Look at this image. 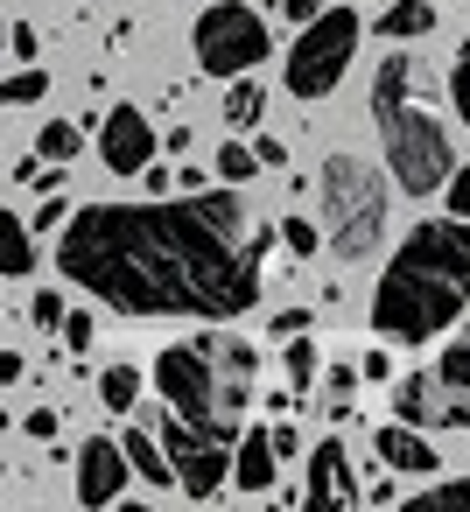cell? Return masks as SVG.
I'll list each match as a JSON object with an SVG mask.
<instances>
[{
    "mask_svg": "<svg viewBox=\"0 0 470 512\" xmlns=\"http://www.w3.org/2000/svg\"><path fill=\"white\" fill-rule=\"evenodd\" d=\"M267 246L274 225L225 183L162 204H85L57 239V267L71 288L99 295L120 316L232 323L260 309Z\"/></svg>",
    "mask_w": 470,
    "mask_h": 512,
    "instance_id": "6da1fadb",
    "label": "cell"
},
{
    "mask_svg": "<svg viewBox=\"0 0 470 512\" xmlns=\"http://www.w3.org/2000/svg\"><path fill=\"white\" fill-rule=\"evenodd\" d=\"M463 302H470V218H421L372 288V330L386 344H428L463 316Z\"/></svg>",
    "mask_w": 470,
    "mask_h": 512,
    "instance_id": "7a4b0ae2",
    "label": "cell"
},
{
    "mask_svg": "<svg viewBox=\"0 0 470 512\" xmlns=\"http://www.w3.org/2000/svg\"><path fill=\"white\" fill-rule=\"evenodd\" d=\"M253 379H260V351L246 337H225V330H204L190 344H169L155 358V386H162V407L183 414L197 435L211 442H239V407L253 400Z\"/></svg>",
    "mask_w": 470,
    "mask_h": 512,
    "instance_id": "3957f363",
    "label": "cell"
},
{
    "mask_svg": "<svg viewBox=\"0 0 470 512\" xmlns=\"http://www.w3.org/2000/svg\"><path fill=\"white\" fill-rule=\"evenodd\" d=\"M372 127H379V148H386V169L400 176L407 197H435L449 183V127H442V106L421 78V57H400L386 50L379 78H372Z\"/></svg>",
    "mask_w": 470,
    "mask_h": 512,
    "instance_id": "277c9868",
    "label": "cell"
},
{
    "mask_svg": "<svg viewBox=\"0 0 470 512\" xmlns=\"http://www.w3.org/2000/svg\"><path fill=\"white\" fill-rule=\"evenodd\" d=\"M316 204H323V239H330V253L344 267H358V260L379 253V232H386V176L365 155H323Z\"/></svg>",
    "mask_w": 470,
    "mask_h": 512,
    "instance_id": "5b68a950",
    "label": "cell"
},
{
    "mask_svg": "<svg viewBox=\"0 0 470 512\" xmlns=\"http://www.w3.org/2000/svg\"><path fill=\"white\" fill-rule=\"evenodd\" d=\"M358 36H365V22H358L351 8H316V15L302 22L295 50H288L281 85H288L295 99H330V92L344 85L351 57H358Z\"/></svg>",
    "mask_w": 470,
    "mask_h": 512,
    "instance_id": "8992f818",
    "label": "cell"
},
{
    "mask_svg": "<svg viewBox=\"0 0 470 512\" xmlns=\"http://www.w3.org/2000/svg\"><path fill=\"white\" fill-rule=\"evenodd\" d=\"M393 421H414V428H470V323L449 337V351H435V365H421L393 393Z\"/></svg>",
    "mask_w": 470,
    "mask_h": 512,
    "instance_id": "52a82bcc",
    "label": "cell"
},
{
    "mask_svg": "<svg viewBox=\"0 0 470 512\" xmlns=\"http://www.w3.org/2000/svg\"><path fill=\"white\" fill-rule=\"evenodd\" d=\"M190 50H197L204 78H239V71L267 64V22L246 8V0H218V8L197 15Z\"/></svg>",
    "mask_w": 470,
    "mask_h": 512,
    "instance_id": "ba28073f",
    "label": "cell"
},
{
    "mask_svg": "<svg viewBox=\"0 0 470 512\" xmlns=\"http://www.w3.org/2000/svg\"><path fill=\"white\" fill-rule=\"evenodd\" d=\"M155 442L169 449V463H176V484H183L190 498H211V491L225 484V442L197 435L183 414H169V407H162V421H155Z\"/></svg>",
    "mask_w": 470,
    "mask_h": 512,
    "instance_id": "9c48e42d",
    "label": "cell"
},
{
    "mask_svg": "<svg viewBox=\"0 0 470 512\" xmlns=\"http://www.w3.org/2000/svg\"><path fill=\"white\" fill-rule=\"evenodd\" d=\"M365 491H358V477H351V456H344V442L337 435H323L316 449H309V484H302V505L309 512H351Z\"/></svg>",
    "mask_w": 470,
    "mask_h": 512,
    "instance_id": "30bf717a",
    "label": "cell"
},
{
    "mask_svg": "<svg viewBox=\"0 0 470 512\" xmlns=\"http://www.w3.org/2000/svg\"><path fill=\"white\" fill-rule=\"evenodd\" d=\"M99 155H106L113 176H141L155 162V120L141 106H113L106 127H99Z\"/></svg>",
    "mask_w": 470,
    "mask_h": 512,
    "instance_id": "8fae6325",
    "label": "cell"
},
{
    "mask_svg": "<svg viewBox=\"0 0 470 512\" xmlns=\"http://www.w3.org/2000/svg\"><path fill=\"white\" fill-rule=\"evenodd\" d=\"M120 484H127V449H120L113 435H92V442L78 449V498H85V505H113Z\"/></svg>",
    "mask_w": 470,
    "mask_h": 512,
    "instance_id": "7c38bea8",
    "label": "cell"
},
{
    "mask_svg": "<svg viewBox=\"0 0 470 512\" xmlns=\"http://www.w3.org/2000/svg\"><path fill=\"white\" fill-rule=\"evenodd\" d=\"M372 456H379L393 477H428V470L442 463V456H435V442H428L414 421H386V428L372 435Z\"/></svg>",
    "mask_w": 470,
    "mask_h": 512,
    "instance_id": "4fadbf2b",
    "label": "cell"
},
{
    "mask_svg": "<svg viewBox=\"0 0 470 512\" xmlns=\"http://www.w3.org/2000/svg\"><path fill=\"white\" fill-rule=\"evenodd\" d=\"M274 477H281L274 435H267V428H246V435L232 442V484H239V491H274Z\"/></svg>",
    "mask_w": 470,
    "mask_h": 512,
    "instance_id": "5bb4252c",
    "label": "cell"
},
{
    "mask_svg": "<svg viewBox=\"0 0 470 512\" xmlns=\"http://www.w3.org/2000/svg\"><path fill=\"white\" fill-rule=\"evenodd\" d=\"M120 449H127V470H134V477H148V484H169V477H176V463H169L162 442H155V428H127Z\"/></svg>",
    "mask_w": 470,
    "mask_h": 512,
    "instance_id": "9a60e30c",
    "label": "cell"
},
{
    "mask_svg": "<svg viewBox=\"0 0 470 512\" xmlns=\"http://www.w3.org/2000/svg\"><path fill=\"white\" fill-rule=\"evenodd\" d=\"M435 29V0H393V8L379 15V36L400 43V36H428Z\"/></svg>",
    "mask_w": 470,
    "mask_h": 512,
    "instance_id": "2e32d148",
    "label": "cell"
},
{
    "mask_svg": "<svg viewBox=\"0 0 470 512\" xmlns=\"http://www.w3.org/2000/svg\"><path fill=\"white\" fill-rule=\"evenodd\" d=\"M36 267V239L15 211H0V274H29Z\"/></svg>",
    "mask_w": 470,
    "mask_h": 512,
    "instance_id": "e0dca14e",
    "label": "cell"
},
{
    "mask_svg": "<svg viewBox=\"0 0 470 512\" xmlns=\"http://www.w3.org/2000/svg\"><path fill=\"white\" fill-rule=\"evenodd\" d=\"M260 113H267V92L239 71V78H232V92H225V127H253Z\"/></svg>",
    "mask_w": 470,
    "mask_h": 512,
    "instance_id": "ac0fdd59",
    "label": "cell"
},
{
    "mask_svg": "<svg viewBox=\"0 0 470 512\" xmlns=\"http://www.w3.org/2000/svg\"><path fill=\"white\" fill-rule=\"evenodd\" d=\"M78 148H85V134H78L71 120H43V134H36V155H43V162H57V169H64Z\"/></svg>",
    "mask_w": 470,
    "mask_h": 512,
    "instance_id": "d6986e66",
    "label": "cell"
},
{
    "mask_svg": "<svg viewBox=\"0 0 470 512\" xmlns=\"http://www.w3.org/2000/svg\"><path fill=\"white\" fill-rule=\"evenodd\" d=\"M99 400H106L113 414H127V407L141 400V372H134V365H106V372H99Z\"/></svg>",
    "mask_w": 470,
    "mask_h": 512,
    "instance_id": "ffe728a7",
    "label": "cell"
},
{
    "mask_svg": "<svg viewBox=\"0 0 470 512\" xmlns=\"http://www.w3.org/2000/svg\"><path fill=\"white\" fill-rule=\"evenodd\" d=\"M351 393H358V365H330V372H323V407H330V421H351Z\"/></svg>",
    "mask_w": 470,
    "mask_h": 512,
    "instance_id": "44dd1931",
    "label": "cell"
},
{
    "mask_svg": "<svg viewBox=\"0 0 470 512\" xmlns=\"http://www.w3.org/2000/svg\"><path fill=\"white\" fill-rule=\"evenodd\" d=\"M449 505L470 512V477H442V484H428V491L414 498V512H449Z\"/></svg>",
    "mask_w": 470,
    "mask_h": 512,
    "instance_id": "7402d4cb",
    "label": "cell"
},
{
    "mask_svg": "<svg viewBox=\"0 0 470 512\" xmlns=\"http://www.w3.org/2000/svg\"><path fill=\"white\" fill-rule=\"evenodd\" d=\"M50 92V71H15V78H0V106H36Z\"/></svg>",
    "mask_w": 470,
    "mask_h": 512,
    "instance_id": "603a6c76",
    "label": "cell"
},
{
    "mask_svg": "<svg viewBox=\"0 0 470 512\" xmlns=\"http://www.w3.org/2000/svg\"><path fill=\"white\" fill-rule=\"evenodd\" d=\"M281 365H288V386L309 393V379H316V344H302V330H295V344H281Z\"/></svg>",
    "mask_w": 470,
    "mask_h": 512,
    "instance_id": "cb8c5ba5",
    "label": "cell"
},
{
    "mask_svg": "<svg viewBox=\"0 0 470 512\" xmlns=\"http://www.w3.org/2000/svg\"><path fill=\"white\" fill-rule=\"evenodd\" d=\"M449 99H456V120L470 127V29L456 43V64H449Z\"/></svg>",
    "mask_w": 470,
    "mask_h": 512,
    "instance_id": "d4e9b609",
    "label": "cell"
},
{
    "mask_svg": "<svg viewBox=\"0 0 470 512\" xmlns=\"http://www.w3.org/2000/svg\"><path fill=\"white\" fill-rule=\"evenodd\" d=\"M274 232H281V239H288V253H302V260L323 246V225H309V218H281Z\"/></svg>",
    "mask_w": 470,
    "mask_h": 512,
    "instance_id": "484cf974",
    "label": "cell"
},
{
    "mask_svg": "<svg viewBox=\"0 0 470 512\" xmlns=\"http://www.w3.org/2000/svg\"><path fill=\"white\" fill-rule=\"evenodd\" d=\"M253 169H260V162H253V148H239V141H225V148H218V176H225V183H246Z\"/></svg>",
    "mask_w": 470,
    "mask_h": 512,
    "instance_id": "4316f807",
    "label": "cell"
},
{
    "mask_svg": "<svg viewBox=\"0 0 470 512\" xmlns=\"http://www.w3.org/2000/svg\"><path fill=\"white\" fill-rule=\"evenodd\" d=\"M29 316H36V330H64V295H57V288H36Z\"/></svg>",
    "mask_w": 470,
    "mask_h": 512,
    "instance_id": "83f0119b",
    "label": "cell"
},
{
    "mask_svg": "<svg viewBox=\"0 0 470 512\" xmlns=\"http://www.w3.org/2000/svg\"><path fill=\"white\" fill-rule=\"evenodd\" d=\"M92 337H99V323L78 316V309H64V344H71V351H92Z\"/></svg>",
    "mask_w": 470,
    "mask_h": 512,
    "instance_id": "f1b7e54d",
    "label": "cell"
},
{
    "mask_svg": "<svg viewBox=\"0 0 470 512\" xmlns=\"http://www.w3.org/2000/svg\"><path fill=\"white\" fill-rule=\"evenodd\" d=\"M253 162H260V169H281V162H288V141H281V134H260V141H253Z\"/></svg>",
    "mask_w": 470,
    "mask_h": 512,
    "instance_id": "f546056e",
    "label": "cell"
},
{
    "mask_svg": "<svg viewBox=\"0 0 470 512\" xmlns=\"http://www.w3.org/2000/svg\"><path fill=\"white\" fill-rule=\"evenodd\" d=\"M449 218H470V169H449Z\"/></svg>",
    "mask_w": 470,
    "mask_h": 512,
    "instance_id": "4dcf8cb0",
    "label": "cell"
},
{
    "mask_svg": "<svg viewBox=\"0 0 470 512\" xmlns=\"http://www.w3.org/2000/svg\"><path fill=\"white\" fill-rule=\"evenodd\" d=\"M267 435H274V456H281V463H288V456H302V435H295V421H274Z\"/></svg>",
    "mask_w": 470,
    "mask_h": 512,
    "instance_id": "1f68e13d",
    "label": "cell"
},
{
    "mask_svg": "<svg viewBox=\"0 0 470 512\" xmlns=\"http://www.w3.org/2000/svg\"><path fill=\"white\" fill-rule=\"evenodd\" d=\"M64 218H71V211H64V197H50V204H43V211H36V225H29V232H57V225H64Z\"/></svg>",
    "mask_w": 470,
    "mask_h": 512,
    "instance_id": "d6a6232c",
    "label": "cell"
},
{
    "mask_svg": "<svg viewBox=\"0 0 470 512\" xmlns=\"http://www.w3.org/2000/svg\"><path fill=\"white\" fill-rule=\"evenodd\" d=\"M274 8H281V22H295V29H302V22L323 8V0H274Z\"/></svg>",
    "mask_w": 470,
    "mask_h": 512,
    "instance_id": "836d02e7",
    "label": "cell"
},
{
    "mask_svg": "<svg viewBox=\"0 0 470 512\" xmlns=\"http://www.w3.org/2000/svg\"><path fill=\"white\" fill-rule=\"evenodd\" d=\"M8 50H15V57H36V50H43V43H36V29H29V22H22V29H8Z\"/></svg>",
    "mask_w": 470,
    "mask_h": 512,
    "instance_id": "e575fe53",
    "label": "cell"
},
{
    "mask_svg": "<svg viewBox=\"0 0 470 512\" xmlns=\"http://www.w3.org/2000/svg\"><path fill=\"white\" fill-rule=\"evenodd\" d=\"M295 330H309V309H281L274 316V337H295Z\"/></svg>",
    "mask_w": 470,
    "mask_h": 512,
    "instance_id": "d590c367",
    "label": "cell"
},
{
    "mask_svg": "<svg viewBox=\"0 0 470 512\" xmlns=\"http://www.w3.org/2000/svg\"><path fill=\"white\" fill-rule=\"evenodd\" d=\"M386 372H393L386 351H365V358H358V379H386Z\"/></svg>",
    "mask_w": 470,
    "mask_h": 512,
    "instance_id": "8d00e7d4",
    "label": "cell"
},
{
    "mask_svg": "<svg viewBox=\"0 0 470 512\" xmlns=\"http://www.w3.org/2000/svg\"><path fill=\"white\" fill-rule=\"evenodd\" d=\"M29 435L50 442V435H57V407H36V414H29Z\"/></svg>",
    "mask_w": 470,
    "mask_h": 512,
    "instance_id": "74e56055",
    "label": "cell"
},
{
    "mask_svg": "<svg viewBox=\"0 0 470 512\" xmlns=\"http://www.w3.org/2000/svg\"><path fill=\"white\" fill-rule=\"evenodd\" d=\"M15 379H22V358H15V351H0V386H15Z\"/></svg>",
    "mask_w": 470,
    "mask_h": 512,
    "instance_id": "f35d334b",
    "label": "cell"
},
{
    "mask_svg": "<svg viewBox=\"0 0 470 512\" xmlns=\"http://www.w3.org/2000/svg\"><path fill=\"white\" fill-rule=\"evenodd\" d=\"M0 435H8V414H0Z\"/></svg>",
    "mask_w": 470,
    "mask_h": 512,
    "instance_id": "ab89813d",
    "label": "cell"
},
{
    "mask_svg": "<svg viewBox=\"0 0 470 512\" xmlns=\"http://www.w3.org/2000/svg\"><path fill=\"white\" fill-rule=\"evenodd\" d=\"M267 8H274V0H267Z\"/></svg>",
    "mask_w": 470,
    "mask_h": 512,
    "instance_id": "60d3db41",
    "label": "cell"
}]
</instances>
